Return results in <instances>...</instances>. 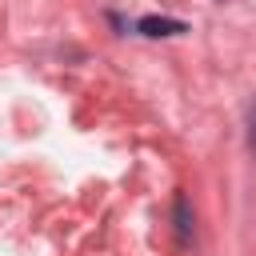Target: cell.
Returning <instances> with one entry per match:
<instances>
[{
	"instance_id": "3957f363",
	"label": "cell",
	"mask_w": 256,
	"mask_h": 256,
	"mask_svg": "<svg viewBox=\"0 0 256 256\" xmlns=\"http://www.w3.org/2000/svg\"><path fill=\"white\" fill-rule=\"evenodd\" d=\"M244 128H248V148L256 152V100L248 104V116H244Z\"/></svg>"
},
{
	"instance_id": "6da1fadb",
	"label": "cell",
	"mask_w": 256,
	"mask_h": 256,
	"mask_svg": "<svg viewBox=\"0 0 256 256\" xmlns=\"http://www.w3.org/2000/svg\"><path fill=\"white\" fill-rule=\"evenodd\" d=\"M132 28L140 36H148V40H164V36H184L188 32V24L176 20V16H140Z\"/></svg>"
},
{
	"instance_id": "7a4b0ae2",
	"label": "cell",
	"mask_w": 256,
	"mask_h": 256,
	"mask_svg": "<svg viewBox=\"0 0 256 256\" xmlns=\"http://www.w3.org/2000/svg\"><path fill=\"white\" fill-rule=\"evenodd\" d=\"M172 224H176V236L180 240H192V204H188V196L184 192H176V200H172Z\"/></svg>"
}]
</instances>
